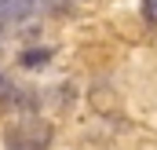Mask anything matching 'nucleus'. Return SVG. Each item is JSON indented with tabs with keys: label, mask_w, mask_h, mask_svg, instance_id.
I'll list each match as a JSON object with an SVG mask.
<instances>
[{
	"label": "nucleus",
	"mask_w": 157,
	"mask_h": 150,
	"mask_svg": "<svg viewBox=\"0 0 157 150\" xmlns=\"http://www.w3.org/2000/svg\"><path fill=\"white\" fill-rule=\"evenodd\" d=\"M55 139V128L51 121H44L37 113H22L18 121H11L4 128V150H48Z\"/></svg>",
	"instance_id": "nucleus-1"
},
{
	"label": "nucleus",
	"mask_w": 157,
	"mask_h": 150,
	"mask_svg": "<svg viewBox=\"0 0 157 150\" xmlns=\"http://www.w3.org/2000/svg\"><path fill=\"white\" fill-rule=\"evenodd\" d=\"M51 55H55L51 48H26V51L18 55V66H22V70H40V66L51 62Z\"/></svg>",
	"instance_id": "nucleus-2"
},
{
	"label": "nucleus",
	"mask_w": 157,
	"mask_h": 150,
	"mask_svg": "<svg viewBox=\"0 0 157 150\" xmlns=\"http://www.w3.org/2000/svg\"><path fill=\"white\" fill-rule=\"evenodd\" d=\"M143 15L150 26H157V0H143Z\"/></svg>",
	"instance_id": "nucleus-3"
},
{
	"label": "nucleus",
	"mask_w": 157,
	"mask_h": 150,
	"mask_svg": "<svg viewBox=\"0 0 157 150\" xmlns=\"http://www.w3.org/2000/svg\"><path fill=\"white\" fill-rule=\"evenodd\" d=\"M0 26H4V15H0Z\"/></svg>",
	"instance_id": "nucleus-4"
},
{
	"label": "nucleus",
	"mask_w": 157,
	"mask_h": 150,
	"mask_svg": "<svg viewBox=\"0 0 157 150\" xmlns=\"http://www.w3.org/2000/svg\"><path fill=\"white\" fill-rule=\"evenodd\" d=\"M29 4H33V0H29Z\"/></svg>",
	"instance_id": "nucleus-5"
}]
</instances>
